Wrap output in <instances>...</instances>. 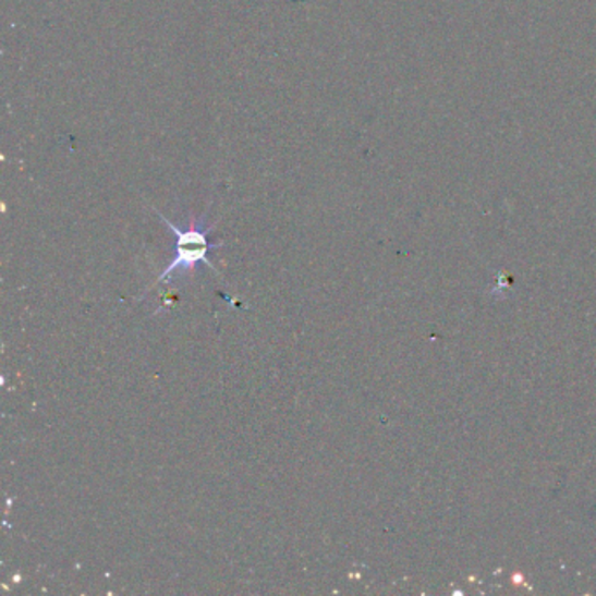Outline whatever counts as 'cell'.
Segmentation results:
<instances>
[{
	"label": "cell",
	"mask_w": 596,
	"mask_h": 596,
	"mask_svg": "<svg viewBox=\"0 0 596 596\" xmlns=\"http://www.w3.org/2000/svg\"><path fill=\"white\" fill-rule=\"evenodd\" d=\"M159 217L178 236V245H175L178 254H175V259L165 268L163 273L159 275L158 283L170 280L175 271L181 275L191 273L198 265L210 266L214 270V265L208 259V252L221 247V243H210V240H208V233L212 231V226L207 224L205 217H199V219L191 217L187 230H181L179 226L168 221L167 217L161 216V214H159Z\"/></svg>",
	"instance_id": "obj_1"
}]
</instances>
